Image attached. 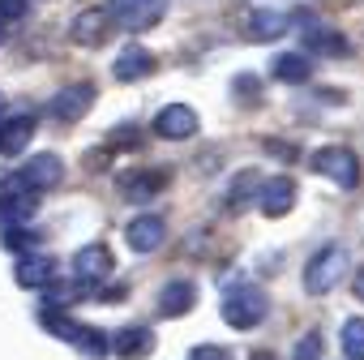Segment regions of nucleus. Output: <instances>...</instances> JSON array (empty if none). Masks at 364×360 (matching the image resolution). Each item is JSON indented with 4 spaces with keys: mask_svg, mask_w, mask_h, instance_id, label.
<instances>
[{
    "mask_svg": "<svg viewBox=\"0 0 364 360\" xmlns=\"http://www.w3.org/2000/svg\"><path fill=\"white\" fill-rule=\"evenodd\" d=\"M266 313H270V300L253 279H236L223 287V322L232 330H253L266 322Z\"/></svg>",
    "mask_w": 364,
    "mask_h": 360,
    "instance_id": "nucleus-1",
    "label": "nucleus"
},
{
    "mask_svg": "<svg viewBox=\"0 0 364 360\" xmlns=\"http://www.w3.org/2000/svg\"><path fill=\"white\" fill-rule=\"evenodd\" d=\"M347 275V249L343 245H321L309 262H304V292L309 296H326L343 283Z\"/></svg>",
    "mask_w": 364,
    "mask_h": 360,
    "instance_id": "nucleus-2",
    "label": "nucleus"
},
{
    "mask_svg": "<svg viewBox=\"0 0 364 360\" xmlns=\"http://www.w3.org/2000/svg\"><path fill=\"white\" fill-rule=\"evenodd\" d=\"M309 167L317 176H326L330 185H338V189H355L360 185V159L347 146H317L309 154Z\"/></svg>",
    "mask_w": 364,
    "mask_h": 360,
    "instance_id": "nucleus-3",
    "label": "nucleus"
},
{
    "mask_svg": "<svg viewBox=\"0 0 364 360\" xmlns=\"http://www.w3.org/2000/svg\"><path fill=\"white\" fill-rule=\"evenodd\" d=\"M107 14H112V26L141 35V31L159 26V18L167 14V0H107Z\"/></svg>",
    "mask_w": 364,
    "mask_h": 360,
    "instance_id": "nucleus-4",
    "label": "nucleus"
},
{
    "mask_svg": "<svg viewBox=\"0 0 364 360\" xmlns=\"http://www.w3.org/2000/svg\"><path fill=\"white\" fill-rule=\"evenodd\" d=\"M60 180H65V163H60L56 154H31V159L18 167L14 185L26 189V194H48V189L60 185Z\"/></svg>",
    "mask_w": 364,
    "mask_h": 360,
    "instance_id": "nucleus-5",
    "label": "nucleus"
},
{
    "mask_svg": "<svg viewBox=\"0 0 364 360\" xmlns=\"http://www.w3.org/2000/svg\"><path fill=\"white\" fill-rule=\"evenodd\" d=\"M95 86L90 82H73V86H65V90H56L52 95V103H48V116L52 120H60V125H77L90 107H95Z\"/></svg>",
    "mask_w": 364,
    "mask_h": 360,
    "instance_id": "nucleus-6",
    "label": "nucleus"
},
{
    "mask_svg": "<svg viewBox=\"0 0 364 360\" xmlns=\"http://www.w3.org/2000/svg\"><path fill=\"white\" fill-rule=\"evenodd\" d=\"M163 185H167V176H163V171H154V167H133V171H124V176L116 180L120 198H124V202H133V206L154 202V198L163 194Z\"/></svg>",
    "mask_w": 364,
    "mask_h": 360,
    "instance_id": "nucleus-7",
    "label": "nucleus"
},
{
    "mask_svg": "<svg viewBox=\"0 0 364 360\" xmlns=\"http://www.w3.org/2000/svg\"><path fill=\"white\" fill-rule=\"evenodd\" d=\"M112 14H107V5L99 9H82L77 18H73V26H69V39L77 43V48H103L107 39H112Z\"/></svg>",
    "mask_w": 364,
    "mask_h": 360,
    "instance_id": "nucleus-8",
    "label": "nucleus"
},
{
    "mask_svg": "<svg viewBox=\"0 0 364 360\" xmlns=\"http://www.w3.org/2000/svg\"><path fill=\"white\" fill-rule=\"evenodd\" d=\"M73 279L77 283H86V287H99V283H107L112 279V253H107V245H82L77 253H73Z\"/></svg>",
    "mask_w": 364,
    "mask_h": 360,
    "instance_id": "nucleus-9",
    "label": "nucleus"
},
{
    "mask_svg": "<svg viewBox=\"0 0 364 360\" xmlns=\"http://www.w3.org/2000/svg\"><path fill=\"white\" fill-rule=\"evenodd\" d=\"M163 142H189L193 133H198V112L189 107V103H167V107H159V116H154V125H150Z\"/></svg>",
    "mask_w": 364,
    "mask_h": 360,
    "instance_id": "nucleus-10",
    "label": "nucleus"
},
{
    "mask_svg": "<svg viewBox=\"0 0 364 360\" xmlns=\"http://www.w3.org/2000/svg\"><path fill=\"white\" fill-rule=\"evenodd\" d=\"M291 206H296V180L291 176H270L257 185V211L266 219H283V215H291Z\"/></svg>",
    "mask_w": 364,
    "mask_h": 360,
    "instance_id": "nucleus-11",
    "label": "nucleus"
},
{
    "mask_svg": "<svg viewBox=\"0 0 364 360\" xmlns=\"http://www.w3.org/2000/svg\"><path fill=\"white\" fill-rule=\"evenodd\" d=\"M300 48L309 56H347L351 43L338 26H326V22H304L300 26Z\"/></svg>",
    "mask_w": 364,
    "mask_h": 360,
    "instance_id": "nucleus-12",
    "label": "nucleus"
},
{
    "mask_svg": "<svg viewBox=\"0 0 364 360\" xmlns=\"http://www.w3.org/2000/svg\"><path fill=\"white\" fill-rule=\"evenodd\" d=\"M35 129H39L35 112H9L5 120H0V154H5V159H18V154L31 146Z\"/></svg>",
    "mask_w": 364,
    "mask_h": 360,
    "instance_id": "nucleus-13",
    "label": "nucleus"
},
{
    "mask_svg": "<svg viewBox=\"0 0 364 360\" xmlns=\"http://www.w3.org/2000/svg\"><path fill=\"white\" fill-rule=\"evenodd\" d=\"M124 240H129V249L133 253H154L163 240H167V223H163V215H133L129 219V228H124Z\"/></svg>",
    "mask_w": 364,
    "mask_h": 360,
    "instance_id": "nucleus-14",
    "label": "nucleus"
},
{
    "mask_svg": "<svg viewBox=\"0 0 364 360\" xmlns=\"http://www.w3.org/2000/svg\"><path fill=\"white\" fill-rule=\"evenodd\" d=\"M193 305H198L193 279H171L159 287V313L163 317H185V313H193Z\"/></svg>",
    "mask_w": 364,
    "mask_h": 360,
    "instance_id": "nucleus-15",
    "label": "nucleus"
},
{
    "mask_svg": "<svg viewBox=\"0 0 364 360\" xmlns=\"http://www.w3.org/2000/svg\"><path fill=\"white\" fill-rule=\"evenodd\" d=\"M154 73V56L141 48V43H129L116 60H112V78L116 82H141V78H150Z\"/></svg>",
    "mask_w": 364,
    "mask_h": 360,
    "instance_id": "nucleus-16",
    "label": "nucleus"
},
{
    "mask_svg": "<svg viewBox=\"0 0 364 360\" xmlns=\"http://www.w3.org/2000/svg\"><path fill=\"white\" fill-rule=\"evenodd\" d=\"M14 279H18L22 287H35V292H43L48 283H56V262H52L48 253H22V258H18V270H14Z\"/></svg>",
    "mask_w": 364,
    "mask_h": 360,
    "instance_id": "nucleus-17",
    "label": "nucleus"
},
{
    "mask_svg": "<svg viewBox=\"0 0 364 360\" xmlns=\"http://www.w3.org/2000/svg\"><path fill=\"white\" fill-rule=\"evenodd\" d=\"M112 351H116L120 360H146V356L154 351L150 326H120V330L112 334Z\"/></svg>",
    "mask_w": 364,
    "mask_h": 360,
    "instance_id": "nucleus-18",
    "label": "nucleus"
},
{
    "mask_svg": "<svg viewBox=\"0 0 364 360\" xmlns=\"http://www.w3.org/2000/svg\"><path fill=\"white\" fill-rule=\"evenodd\" d=\"M35 215H39V198L26 194V189L0 198V228H5V232H9V228H26Z\"/></svg>",
    "mask_w": 364,
    "mask_h": 360,
    "instance_id": "nucleus-19",
    "label": "nucleus"
},
{
    "mask_svg": "<svg viewBox=\"0 0 364 360\" xmlns=\"http://www.w3.org/2000/svg\"><path fill=\"white\" fill-rule=\"evenodd\" d=\"M270 73L287 86H304L313 78V60H309V52H283V56H274Z\"/></svg>",
    "mask_w": 364,
    "mask_h": 360,
    "instance_id": "nucleus-20",
    "label": "nucleus"
},
{
    "mask_svg": "<svg viewBox=\"0 0 364 360\" xmlns=\"http://www.w3.org/2000/svg\"><path fill=\"white\" fill-rule=\"evenodd\" d=\"M279 35H287V18L279 9H253L249 14V39L266 43V39H279Z\"/></svg>",
    "mask_w": 364,
    "mask_h": 360,
    "instance_id": "nucleus-21",
    "label": "nucleus"
},
{
    "mask_svg": "<svg viewBox=\"0 0 364 360\" xmlns=\"http://www.w3.org/2000/svg\"><path fill=\"white\" fill-rule=\"evenodd\" d=\"M73 347H77L86 360H103V356L112 351V339H107L103 330H95V326H77V334H73Z\"/></svg>",
    "mask_w": 364,
    "mask_h": 360,
    "instance_id": "nucleus-22",
    "label": "nucleus"
},
{
    "mask_svg": "<svg viewBox=\"0 0 364 360\" xmlns=\"http://www.w3.org/2000/svg\"><path fill=\"white\" fill-rule=\"evenodd\" d=\"M338 347L347 360H364V317H347L338 330Z\"/></svg>",
    "mask_w": 364,
    "mask_h": 360,
    "instance_id": "nucleus-23",
    "label": "nucleus"
},
{
    "mask_svg": "<svg viewBox=\"0 0 364 360\" xmlns=\"http://www.w3.org/2000/svg\"><path fill=\"white\" fill-rule=\"evenodd\" d=\"M257 185H262V176H257V171H240V176L232 180V189H228V206H232V211L249 206V202L257 198Z\"/></svg>",
    "mask_w": 364,
    "mask_h": 360,
    "instance_id": "nucleus-24",
    "label": "nucleus"
},
{
    "mask_svg": "<svg viewBox=\"0 0 364 360\" xmlns=\"http://www.w3.org/2000/svg\"><path fill=\"white\" fill-rule=\"evenodd\" d=\"M291 360H321V334H317V330H309V334L296 343Z\"/></svg>",
    "mask_w": 364,
    "mask_h": 360,
    "instance_id": "nucleus-25",
    "label": "nucleus"
},
{
    "mask_svg": "<svg viewBox=\"0 0 364 360\" xmlns=\"http://www.w3.org/2000/svg\"><path fill=\"white\" fill-rule=\"evenodd\" d=\"M26 18V0H0V22H18Z\"/></svg>",
    "mask_w": 364,
    "mask_h": 360,
    "instance_id": "nucleus-26",
    "label": "nucleus"
},
{
    "mask_svg": "<svg viewBox=\"0 0 364 360\" xmlns=\"http://www.w3.org/2000/svg\"><path fill=\"white\" fill-rule=\"evenodd\" d=\"M193 360H232L223 347H215V343H202L198 351H193Z\"/></svg>",
    "mask_w": 364,
    "mask_h": 360,
    "instance_id": "nucleus-27",
    "label": "nucleus"
},
{
    "mask_svg": "<svg viewBox=\"0 0 364 360\" xmlns=\"http://www.w3.org/2000/svg\"><path fill=\"white\" fill-rule=\"evenodd\" d=\"M232 90H240V95H245V99L253 103V90H257V78H236V86H232Z\"/></svg>",
    "mask_w": 364,
    "mask_h": 360,
    "instance_id": "nucleus-28",
    "label": "nucleus"
},
{
    "mask_svg": "<svg viewBox=\"0 0 364 360\" xmlns=\"http://www.w3.org/2000/svg\"><path fill=\"white\" fill-rule=\"evenodd\" d=\"M351 287H355V300H364V266L355 270V279H351Z\"/></svg>",
    "mask_w": 364,
    "mask_h": 360,
    "instance_id": "nucleus-29",
    "label": "nucleus"
},
{
    "mask_svg": "<svg viewBox=\"0 0 364 360\" xmlns=\"http://www.w3.org/2000/svg\"><path fill=\"white\" fill-rule=\"evenodd\" d=\"M9 43V22H0V48Z\"/></svg>",
    "mask_w": 364,
    "mask_h": 360,
    "instance_id": "nucleus-30",
    "label": "nucleus"
},
{
    "mask_svg": "<svg viewBox=\"0 0 364 360\" xmlns=\"http://www.w3.org/2000/svg\"><path fill=\"white\" fill-rule=\"evenodd\" d=\"M253 360H274V356H266V351H253Z\"/></svg>",
    "mask_w": 364,
    "mask_h": 360,
    "instance_id": "nucleus-31",
    "label": "nucleus"
}]
</instances>
